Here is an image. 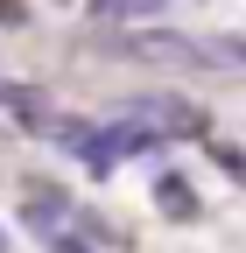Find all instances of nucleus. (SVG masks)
<instances>
[{"label":"nucleus","instance_id":"obj_2","mask_svg":"<svg viewBox=\"0 0 246 253\" xmlns=\"http://www.w3.org/2000/svg\"><path fill=\"white\" fill-rule=\"evenodd\" d=\"M56 253H91V246H78V239H56Z\"/></svg>","mask_w":246,"mask_h":253},{"label":"nucleus","instance_id":"obj_1","mask_svg":"<svg viewBox=\"0 0 246 253\" xmlns=\"http://www.w3.org/2000/svg\"><path fill=\"white\" fill-rule=\"evenodd\" d=\"M155 197H162V211H169V218H190V211H197V190H190V183H176V176H162V183H155Z\"/></svg>","mask_w":246,"mask_h":253}]
</instances>
